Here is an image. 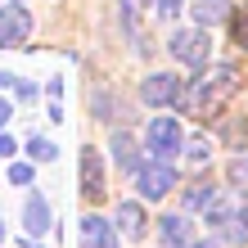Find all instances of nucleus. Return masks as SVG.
<instances>
[{"instance_id":"9","label":"nucleus","mask_w":248,"mask_h":248,"mask_svg":"<svg viewBox=\"0 0 248 248\" xmlns=\"http://www.w3.org/2000/svg\"><path fill=\"white\" fill-rule=\"evenodd\" d=\"M158 244L163 248H189L194 244V221H189L185 212H167L163 221H158Z\"/></svg>"},{"instance_id":"1","label":"nucleus","mask_w":248,"mask_h":248,"mask_svg":"<svg viewBox=\"0 0 248 248\" xmlns=\"http://www.w3.org/2000/svg\"><path fill=\"white\" fill-rule=\"evenodd\" d=\"M235 91H239V68H235V63H217L208 77L189 81V99H185V108L208 113V108L221 104V99H230Z\"/></svg>"},{"instance_id":"3","label":"nucleus","mask_w":248,"mask_h":248,"mask_svg":"<svg viewBox=\"0 0 248 248\" xmlns=\"http://www.w3.org/2000/svg\"><path fill=\"white\" fill-rule=\"evenodd\" d=\"M140 99L149 108H185L189 99V81H181L176 72H154L140 81Z\"/></svg>"},{"instance_id":"11","label":"nucleus","mask_w":248,"mask_h":248,"mask_svg":"<svg viewBox=\"0 0 248 248\" xmlns=\"http://www.w3.org/2000/svg\"><path fill=\"white\" fill-rule=\"evenodd\" d=\"M122 235H118V226H113V221H104V217H86V221H81V248H122L118 244Z\"/></svg>"},{"instance_id":"14","label":"nucleus","mask_w":248,"mask_h":248,"mask_svg":"<svg viewBox=\"0 0 248 248\" xmlns=\"http://www.w3.org/2000/svg\"><path fill=\"white\" fill-rule=\"evenodd\" d=\"M189 14L199 18V27H212V23H226L230 18V0H194Z\"/></svg>"},{"instance_id":"26","label":"nucleus","mask_w":248,"mask_h":248,"mask_svg":"<svg viewBox=\"0 0 248 248\" xmlns=\"http://www.w3.org/2000/svg\"><path fill=\"white\" fill-rule=\"evenodd\" d=\"M14 81H18V77H14V72H0V91H9Z\"/></svg>"},{"instance_id":"22","label":"nucleus","mask_w":248,"mask_h":248,"mask_svg":"<svg viewBox=\"0 0 248 248\" xmlns=\"http://www.w3.org/2000/svg\"><path fill=\"white\" fill-rule=\"evenodd\" d=\"M235 36H239V46H244V50H248V14H244V18H239V23H235Z\"/></svg>"},{"instance_id":"2","label":"nucleus","mask_w":248,"mask_h":248,"mask_svg":"<svg viewBox=\"0 0 248 248\" xmlns=\"http://www.w3.org/2000/svg\"><path fill=\"white\" fill-rule=\"evenodd\" d=\"M167 54H171L181 68H203V63L212 59V36H208V27H176V32L167 36Z\"/></svg>"},{"instance_id":"18","label":"nucleus","mask_w":248,"mask_h":248,"mask_svg":"<svg viewBox=\"0 0 248 248\" xmlns=\"http://www.w3.org/2000/svg\"><path fill=\"white\" fill-rule=\"evenodd\" d=\"M154 14H158V18H181V14H185V0H154Z\"/></svg>"},{"instance_id":"27","label":"nucleus","mask_w":248,"mask_h":248,"mask_svg":"<svg viewBox=\"0 0 248 248\" xmlns=\"http://www.w3.org/2000/svg\"><path fill=\"white\" fill-rule=\"evenodd\" d=\"M0 244H5V221H0Z\"/></svg>"},{"instance_id":"28","label":"nucleus","mask_w":248,"mask_h":248,"mask_svg":"<svg viewBox=\"0 0 248 248\" xmlns=\"http://www.w3.org/2000/svg\"><path fill=\"white\" fill-rule=\"evenodd\" d=\"M239 208H244V217H248V199H244V203H239Z\"/></svg>"},{"instance_id":"13","label":"nucleus","mask_w":248,"mask_h":248,"mask_svg":"<svg viewBox=\"0 0 248 248\" xmlns=\"http://www.w3.org/2000/svg\"><path fill=\"white\" fill-rule=\"evenodd\" d=\"M108 149H113V163H118L122 171H131V176H136L140 171V144H136V136H126V131H118V136L108 140Z\"/></svg>"},{"instance_id":"19","label":"nucleus","mask_w":248,"mask_h":248,"mask_svg":"<svg viewBox=\"0 0 248 248\" xmlns=\"http://www.w3.org/2000/svg\"><path fill=\"white\" fill-rule=\"evenodd\" d=\"M32 176H36V163H14L9 167V181L14 185H32Z\"/></svg>"},{"instance_id":"6","label":"nucleus","mask_w":248,"mask_h":248,"mask_svg":"<svg viewBox=\"0 0 248 248\" xmlns=\"http://www.w3.org/2000/svg\"><path fill=\"white\" fill-rule=\"evenodd\" d=\"M136 189H140V199H144V203L167 199L171 189H176V167L163 163V158H154V163H140V171H136Z\"/></svg>"},{"instance_id":"23","label":"nucleus","mask_w":248,"mask_h":248,"mask_svg":"<svg viewBox=\"0 0 248 248\" xmlns=\"http://www.w3.org/2000/svg\"><path fill=\"white\" fill-rule=\"evenodd\" d=\"M9 154H14V140L5 136V131H0V158H9Z\"/></svg>"},{"instance_id":"12","label":"nucleus","mask_w":248,"mask_h":248,"mask_svg":"<svg viewBox=\"0 0 248 248\" xmlns=\"http://www.w3.org/2000/svg\"><path fill=\"white\" fill-rule=\"evenodd\" d=\"M23 230H27V235H36V239L50 230V203H46L41 189H32V194L23 199Z\"/></svg>"},{"instance_id":"5","label":"nucleus","mask_w":248,"mask_h":248,"mask_svg":"<svg viewBox=\"0 0 248 248\" xmlns=\"http://www.w3.org/2000/svg\"><path fill=\"white\" fill-rule=\"evenodd\" d=\"M208 226H212V239H221V244H248V217L239 203L217 199L208 208Z\"/></svg>"},{"instance_id":"7","label":"nucleus","mask_w":248,"mask_h":248,"mask_svg":"<svg viewBox=\"0 0 248 248\" xmlns=\"http://www.w3.org/2000/svg\"><path fill=\"white\" fill-rule=\"evenodd\" d=\"M32 36V9H23V0L0 5V50H18Z\"/></svg>"},{"instance_id":"15","label":"nucleus","mask_w":248,"mask_h":248,"mask_svg":"<svg viewBox=\"0 0 248 248\" xmlns=\"http://www.w3.org/2000/svg\"><path fill=\"white\" fill-rule=\"evenodd\" d=\"M217 199H221V189L208 185V181H199V185H189V189H185V208H203V212H208Z\"/></svg>"},{"instance_id":"24","label":"nucleus","mask_w":248,"mask_h":248,"mask_svg":"<svg viewBox=\"0 0 248 248\" xmlns=\"http://www.w3.org/2000/svg\"><path fill=\"white\" fill-rule=\"evenodd\" d=\"M9 118H14V108H9V99H0V126H5Z\"/></svg>"},{"instance_id":"16","label":"nucleus","mask_w":248,"mask_h":248,"mask_svg":"<svg viewBox=\"0 0 248 248\" xmlns=\"http://www.w3.org/2000/svg\"><path fill=\"white\" fill-rule=\"evenodd\" d=\"M185 158H189V163H199V167L212 163V140L208 136H189L185 140Z\"/></svg>"},{"instance_id":"25","label":"nucleus","mask_w":248,"mask_h":248,"mask_svg":"<svg viewBox=\"0 0 248 248\" xmlns=\"http://www.w3.org/2000/svg\"><path fill=\"white\" fill-rule=\"evenodd\" d=\"M189 248H221V239H194Z\"/></svg>"},{"instance_id":"4","label":"nucleus","mask_w":248,"mask_h":248,"mask_svg":"<svg viewBox=\"0 0 248 248\" xmlns=\"http://www.w3.org/2000/svg\"><path fill=\"white\" fill-rule=\"evenodd\" d=\"M185 149V131L176 118H149V126H144V154L163 158V163H171Z\"/></svg>"},{"instance_id":"10","label":"nucleus","mask_w":248,"mask_h":248,"mask_svg":"<svg viewBox=\"0 0 248 248\" xmlns=\"http://www.w3.org/2000/svg\"><path fill=\"white\" fill-rule=\"evenodd\" d=\"M81 194L86 199H104V154L99 149H81Z\"/></svg>"},{"instance_id":"21","label":"nucleus","mask_w":248,"mask_h":248,"mask_svg":"<svg viewBox=\"0 0 248 248\" xmlns=\"http://www.w3.org/2000/svg\"><path fill=\"white\" fill-rule=\"evenodd\" d=\"M14 91H18V99H36V86L32 81H14Z\"/></svg>"},{"instance_id":"8","label":"nucleus","mask_w":248,"mask_h":248,"mask_svg":"<svg viewBox=\"0 0 248 248\" xmlns=\"http://www.w3.org/2000/svg\"><path fill=\"white\" fill-rule=\"evenodd\" d=\"M113 226H118V235H126V239H144L149 235V217H144V208H140V199H126V203H118V212H113Z\"/></svg>"},{"instance_id":"20","label":"nucleus","mask_w":248,"mask_h":248,"mask_svg":"<svg viewBox=\"0 0 248 248\" xmlns=\"http://www.w3.org/2000/svg\"><path fill=\"white\" fill-rule=\"evenodd\" d=\"M230 181H235V185L248 181V158H235V167H230Z\"/></svg>"},{"instance_id":"17","label":"nucleus","mask_w":248,"mask_h":248,"mask_svg":"<svg viewBox=\"0 0 248 248\" xmlns=\"http://www.w3.org/2000/svg\"><path fill=\"white\" fill-rule=\"evenodd\" d=\"M27 154H32V163H54V158H59L54 140H46V136H32V140H27Z\"/></svg>"}]
</instances>
